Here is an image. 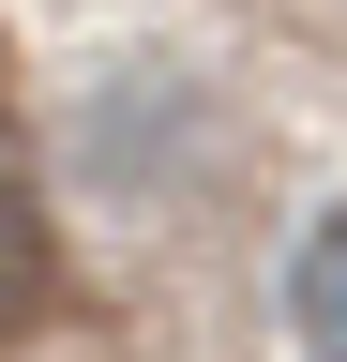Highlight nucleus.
Here are the masks:
<instances>
[{
    "mask_svg": "<svg viewBox=\"0 0 347 362\" xmlns=\"http://www.w3.org/2000/svg\"><path fill=\"white\" fill-rule=\"evenodd\" d=\"M287 332L317 347V362H347V197L302 226V257H287Z\"/></svg>",
    "mask_w": 347,
    "mask_h": 362,
    "instance_id": "1",
    "label": "nucleus"
},
{
    "mask_svg": "<svg viewBox=\"0 0 347 362\" xmlns=\"http://www.w3.org/2000/svg\"><path fill=\"white\" fill-rule=\"evenodd\" d=\"M46 287H61V242H46V211H30V181H0V347L46 317Z\"/></svg>",
    "mask_w": 347,
    "mask_h": 362,
    "instance_id": "2",
    "label": "nucleus"
}]
</instances>
